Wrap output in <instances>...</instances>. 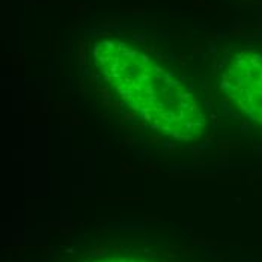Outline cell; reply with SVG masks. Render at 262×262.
<instances>
[{"label": "cell", "mask_w": 262, "mask_h": 262, "mask_svg": "<svg viewBox=\"0 0 262 262\" xmlns=\"http://www.w3.org/2000/svg\"><path fill=\"white\" fill-rule=\"evenodd\" d=\"M94 262H156L148 259V258H142V256H115V258H105V259H98Z\"/></svg>", "instance_id": "3"}, {"label": "cell", "mask_w": 262, "mask_h": 262, "mask_svg": "<svg viewBox=\"0 0 262 262\" xmlns=\"http://www.w3.org/2000/svg\"><path fill=\"white\" fill-rule=\"evenodd\" d=\"M94 62L112 91L160 133L177 140H196L207 116L183 80L156 57L118 38L94 46Z\"/></svg>", "instance_id": "1"}, {"label": "cell", "mask_w": 262, "mask_h": 262, "mask_svg": "<svg viewBox=\"0 0 262 262\" xmlns=\"http://www.w3.org/2000/svg\"><path fill=\"white\" fill-rule=\"evenodd\" d=\"M226 97L255 124L262 127V52L238 50L222 73Z\"/></svg>", "instance_id": "2"}]
</instances>
